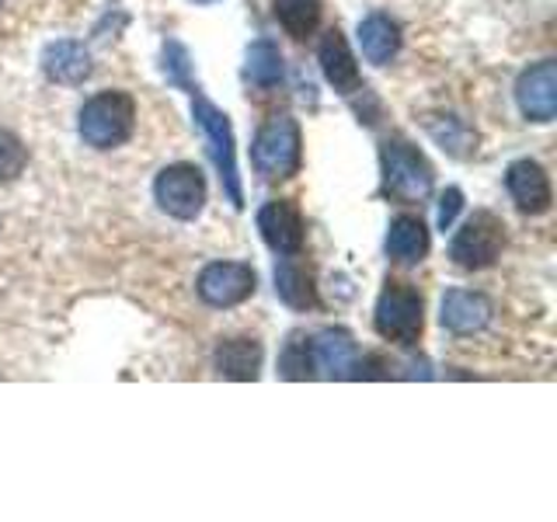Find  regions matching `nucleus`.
Segmentation results:
<instances>
[{
  "mask_svg": "<svg viewBox=\"0 0 557 522\" xmlns=\"http://www.w3.org/2000/svg\"><path fill=\"white\" fill-rule=\"evenodd\" d=\"M380 191L397 202H422L435 182V171L425 161V153L400 136H391L380 144Z\"/></svg>",
  "mask_w": 557,
  "mask_h": 522,
  "instance_id": "obj_1",
  "label": "nucleus"
},
{
  "mask_svg": "<svg viewBox=\"0 0 557 522\" xmlns=\"http://www.w3.org/2000/svg\"><path fill=\"white\" fill-rule=\"evenodd\" d=\"M136 126V101L126 91H101L81 109V139L95 150H115L133 136Z\"/></svg>",
  "mask_w": 557,
  "mask_h": 522,
  "instance_id": "obj_2",
  "label": "nucleus"
},
{
  "mask_svg": "<svg viewBox=\"0 0 557 522\" xmlns=\"http://www.w3.org/2000/svg\"><path fill=\"white\" fill-rule=\"evenodd\" d=\"M251 161L261 178H293L304 164V136L293 115H272L251 144Z\"/></svg>",
  "mask_w": 557,
  "mask_h": 522,
  "instance_id": "obj_3",
  "label": "nucleus"
},
{
  "mask_svg": "<svg viewBox=\"0 0 557 522\" xmlns=\"http://www.w3.org/2000/svg\"><path fill=\"white\" fill-rule=\"evenodd\" d=\"M373 327L380 338H387L394 345H418L425 327V300L422 293L408 283H391L383 286L380 300H376V313H373Z\"/></svg>",
  "mask_w": 557,
  "mask_h": 522,
  "instance_id": "obj_4",
  "label": "nucleus"
},
{
  "mask_svg": "<svg viewBox=\"0 0 557 522\" xmlns=\"http://www.w3.org/2000/svg\"><path fill=\"white\" fill-rule=\"evenodd\" d=\"M502 248H505V223L481 209V213L470 216L457 237L449 244V258L453 265H460L467 272H481V269H492L495 261L502 258Z\"/></svg>",
  "mask_w": 557,
  "mask_h": 522,
  "instance_id": "obj_5",
  "label": "nucleus"
},
{
  "mask_svg": "<svg viewBox=\"0 0 557 522\" xmlns=\"http://www.w3.org/2000/svg\"><path fill=\"white\" fill-rule=\"evenodd\" d=\"M191 115H196L199 129L209 139V153H213V164L220 171V178L226 185V196L240 209L244 206V191H240V178H237V161H234V129L231 119H226L213 101L199 95V87L191 91Z\"/></svg>",
  "mask_w": 557,
  "mask_h": 522,
  "instance_id": "obj_6",
  "label": "nucleus"
},
{
  "mask_svg": "<svg viewBox=\"0 0 557 522\" xmlns=\"http://www.w3.org/2000/svg\"><path fill=\"white\" fill-rule=\"evenodd\" d=\"M153 199L174 220H196L206 206V178L196 164H171L157 174Z\"/></svg>",
  "mask_w": 557,
  "mask_h": 522,
  "instance_id": "obj_7",
  "label": "nucleus"
},
{
  "mask_svg": "<svg viewBox=\"0 0 557 522\" xmlns=\"http://www.w3.org/2000/svg\"><path fill=\"white\" fill-rule=\"evenodd\" d=\"M255 286H258V275L251 265H244V261H213V265L202 269L196 283L202 303L220 307V310L244 303L255 293Z\"/></svg>",
  "mask_w": 557,
  "mask_h": 522,
  "instance_id": "obj_8",
  "label": "nucleus"
},
{
  "mask_svg": "<svg viewBox=\"0 0 557 522\" xmlns=\"http://www.w3.org/2000/svg\"><path fill=\"white\" fill-rule=\"evenodd\" d=\"M258 231L265 237V244L275 254H300L304 240H307V226H304V213L293 199H272L261 206L258 213Z\"/></svg>",
  "mask_w": 557,
  "mask_h": 522,
  "instance_id": "obj_9",
  "label": "nucleus"
},
{
  "mask_svg": "<svg viewBox=\"0 0 557 522\" xmlns=\"http://www.w3.org/2000/svg\"><path fill=\"white\" fill-rule=\"evenodd\" d=\"M516 101L530 122H550L557 115V63L544 60L530 66L516 84Z\"/></svg>",
  "mask_w": 557,
  "mask_h": 522,
  "instance_id": "obj_10",
  "label": "nucleus"
},
{
  "mask_svg": "<svg viewBox=\"0 0 557 522\" xmlns=\"http://www.w3.org/2000/svg\"><path fill=\"white\" fill-rule=\"evenodd\" d=\"M310 352H313V373H321L327 380H356L359 348L348 331L324 327L321 335L310 341Z\"/></svg>",
  "mask_w": 557,
  "mask_h": 522,
  "instance_id": "obj_11",
  "label": "nucleus"
},
{
  "mask_svg": "<svg viewBox=\"0 0 557 522\" xmlns=\"http://www.w3.org/2000/svg\"><path fill=\"white\" fill-rule=\"evenodd\" d=\"M505 188H509V196L519 206V213L540 216L550 209V199H554L550 178L536 161H530V157L527 161H516L509 171H505Z\"/></svg>",
  "mask_w": 557,
  "mask_h": 522,
  "instance_id": "obj_12",
  "label": "nucleus"
},
{
  "mask_svg": "<svg viewBox=\"0 0 557 522\" xmlns=\"http://www.w3.org/2000/svg\"><path fill=\"white\" fill-rule=\"evenodd\" d=\"M318 60H321V70H324V80L335 87L338 95H356L362 91V74H359V63L352 57V49H348L345 35L338 28H327L324 39L318 46Z\"/></svg>",
  "mask_w": 557,
  "mask_h": 522,
  "instance_id": "obj_13",
  "label": "nucleus"
},
{
  "mask_svg": "<svg viewBox=\"0 0 557 522\" xmlns=\"http://www.w3.org/2000/svg\"><path fill=\"white\" fill-rule=\"evenodd\" d=\"M492 300H487L484 293H474V289H449L443 296V313L440 321L446 331H453V335H478V331L487 327V321H492Z\"/></svg>",
  "mask_w": 557,
  "mask_h": 522,
  "instance_id": "obj_14",
  "label": "nucleus"
},
{
  "mask_svg": "<svg viewBox=\"0 0 557 522\" xmlns=\"http://www.w3.org/2000/svg\"><path fill=\"white\" fill-rule=\"evenodd\" d=\"M42 70H46V77L57 84H70V87L84 84L91 77V52L84 49V42L60 39L42 52Z\"/></svg>",
  "mask_w": 557,
  "mask_h": 522,
  "instance_id": "obj_15",
  "label": "nucleus"
},
{
  "mask_svg": "<svg viewBox=\"0 0 557 522\" xmlns=\"http://www.w3.org/2000/svg\"><path fill=\"white\" fill-rule=\"evenodd\" d=\"M429 254V231L418 216H397L387 231V258L397 265H418Z\"/></svg>",
  "mask_w": 557,
  "mask_h": 522,
  "instance_id": "obj_16",
  "label": "nucleus"
},
{
  "mask_svg": "<svg viewBox=\"0 0 557 522\" xmlns=\"http://www.w3.org/2000/svg\"><path fill=\"white\" fill-rule=\"evenodd\" d=\"M359 46H362V57L370 60V63L387 66L397 57V49H400V28H397V22H391L387 14H370L359 25Z\"/></svg>",
  "mask_w": 557,
  "mask_h": 522,
  "instance_id": "obj_17",
  "label": "nucleus"
},
{
  "mask_svg": "<svg viewBox=\"0 0 557 522\" xmlns=\"http://www.w3.org/2000/svg\"><path fill=\"white\" fill-rule=\"evenodd\" d=\"M216 370L226 380H258L261 370V345L255 338H226L216 345Z\"/></svg>",
  "mask_w": 557,
  "mask_h": 522,
  "instance_id": "obj_18",
  "label": "nucleus"
},
{
  "mask_svg": "<svg viewBox=\"0 0 557 522\" xmlns=\"http://www.w3.org/2000/svg\"><path fill=\"white\" fill-rule=\"evenodd\" d=\"M275 293L278 300L293 310H313L318 307V289H313V275L296 265L293 254H286L283 261L275 265Z\"/></svg>",
  "mask_w": 557,
  "mask_h": 522,
  "instance_id": "obj_19",
  "label": "nucleus"
},
{
  "mask_svg": "<svg viewBox=\"0 0 557 522\" xmlns=\"http://www.w3.org/2000/svg\"><path fill=\"white\" fill-rule=\"evenodd\" d=\"M324 14V0H275V17L293 39H307L318 32Z\"/></svg>",
  "mask_w": 557,
  "mask_h": 522,
  "instance_id": "obj_20",
  "label": "nucleus"
},
{
  "mask_svg": "<svg viewBox=\"0 0 557 522\" xmlns=\"http://www.w3.org/2000/svg\"><path fill=\"white\" fill-rule=\"evenodd\" d=\"M248 80L255 87H275L283 80V52H278L275 42L258 39L248 49Z\"/></svg>",
  "mask_w": 557,
  "mask_h": 522,
  "instance_id": "obj_21",
  "label": "nucleus"
},
{
  "mask_svg": "<svg viewBox=\"0 0 557 522\" xmlns=\"http://www.w3.org/2000/svg\"><path fill=\"white\" fill-rule=\"evenodd\" d=\"M278 373L286 380H310L313 373V352H310V338L304 331H293L289 341L283 345V356H278Z\"/></svg>",
  "mask_w": 557,
  "mask_h": 522,
  "instance_id": "obj_22",
  "label": "nucleus"
},
{
  "mask_svg": "<svg viewBox=\"0 0 557 522\" xmlns=\"http://www.w3.org/2000/svg\"><path fill=\"white\" fill-rule=\"evenodd\" d=\"M28 164V150L14 133L0 129V182H14Z\"/></svg>",
  "mask_w": 557,
  "mask_h": 522,
  "instance_id": "obj_23",
  "label": "nucleus"
},
{
  "mask_svg": "<svg viewBox=\"0 0 557 522\" xmlns=\"http://www.w3.org/2000/svg\"><path fill=\"white\" fill-rule=\"evenodd\" d=\"M164 74H168L171 84L185 87L188 95L196 91V84L188 80V52H185V46H178V42H168L164 46Z\"/></svg>",
  "mask_w": 557,
  "mask_h": 522,
  "instance_id": "obj_24",
  "label": "nucleus"
},
{
  "mask_svg": "<svg viewBox=\"0 0 557 522\" xmlns=\"http://www.w3.org/2000/svg\"><path fill=\"white\" fill-rule=\"evenodd\" d=\"M460 209H463V191L460 188H446L443 199H440V231H449Z\"/></svg>",
  "mask_w": 557,
  "mask_h": 522,
  "instance_id": "obj_25",
  "label": "nucleus"
},
{
  "mask_svg": "<svg viewBox=\"0 0 557 522\" xmlns=\"http://www.w3.org/2000/svg\"><path fill=\"white\" fill-rule=\"evenodd\" d=\"M391 370V362L383 359V356H359V362H356V380H383V376H391L387 373Z\"/></svg>",
  "mask_w": 557,
  "mask_h": 522,
  "instance_id": "obj_26",
  "label": "nucleus"
},
{
  "mask_svg": "<svg viewBox=\"0 0 557 522\" xmlns=\"http://www.w3.org/2000/svg\"><path fill=\"white\" fill-rule=\"evenodd\" d=\"M196 4H216V0H196Z\"/></svg>",
  "mask_w": 557,
  "mask_h": 522,
  "instance_id": "obj_27",
  "label": "nucleus"
}]
</instances>
